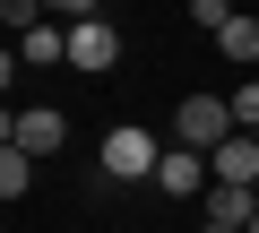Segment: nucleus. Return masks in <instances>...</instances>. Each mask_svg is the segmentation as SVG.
Here are the masks:
<instances>
[{
    "label": "nucleus",
    "mask_w": 259,
    "mask_h": 233,
    "mask_svg": "<svg viewBox=\"0 0 259 233\" xmlns=\"http://www.w3.org/2000/svg\"><path fill=\"white\" fill-rule=\"evenodd\" d=\"M233 130H242V121H233V95H182V104H173V147L216 156Z\"/></svg>",
    "instance_id": "1"
},
{
    "label": "nucleus",
    "mask_w": 259,
    "mask_h": 233,
    "mask_svg": "<svg viewBox=\"0 0 259 233\" xmlns=\"http://www.w3.org/2000/svg\"><path fill=\"white\" fill-rule=\"evenodd\" d=\"M156 164H164V147H156L139 121L104 130V173H112V181H156Z\"/></svg>",
    "instance_id": "2"
},
{
    "label": "nucleus",
    "mask_w": 259,
    "mask_h": 233,
    "mask_svg": "<svg viewBox=\"0 0 259 233\" xmlns=\"http://www.w3.org/2000/svg\"><path fill=\"white\" fill-rule=\"evenodd\" d=\"M69 69L112 78V69H121V26H112V18H78V26H69Z\"/></svg>",
    "instance_id": "3"
},
{
    "label": "nucleus",
    "mask_w": 259,
    "mask_h": 233,
    "mask_svg": "<svg viewBox=\"0 0 259 233\" xmlns=\"http://www.w3.org/2000/svg\"><path fill=\"white\" fill-rule=\"evenodd\" d=\"M9 147H26V156H52V147H69V121L52 104H26V112H9V130H0Z\"/></svg>",
    "instance_id": "4"
},
{
    "label": "nucleus",
    "mask_w": 259,
    "mask_h": 233,
    "mask_svg": "<svg viewBox=\"0 0 259 233\" xmlns=\"http://www.w3.org/2000/svg\"><path fill=\"white\" fill-rule=\"evenodd\" d=\"M156 190H164V199H199V190H216V173H207V156H199V147H164Z\"/></svg>",
    "instance_id": "5"
},
{
    "label": "nucleus",
    "mask_w": 259,
    "mask_h": 233,
    "mask_svg": "<svg viewBox=\"0 0 259 233\" xmlns=\"http://www.w3.org/2000/svg\"><path fill=\"white\" fill-rule=\"evenodd\" d=\"M207 173H216L225 190H259V138H242V130H233V138L207 156Z\"/></svg>",
    "instance_id": "6"
},
{
    "label": "nucleus",
    "mask_w": 259,
    "mask_h": 233,
    "mask_svg": "<svg viewBox=\"0 0 259 233\" xmlns=\"http://www.w3.org/2000/svg\"><path fill=\"white\" fill-rule=\"evenodd\" d=\"M18 52H26L35 69H52V61H69V26H52V18H44L35 35H18Z\"/></svg>",
    "instance_id": "7"
},
{
    "label": "nucleus",
    "mask_w": 259,
    "mask_h": 233,
    "mask_svg": "<svg viewBox=\"0 0 259 233\" xmlns=\"http://www.w3.org/2000/svg\"><path fill=\"white\" fill-rule=\"evenodd\" d=\"M26 181H35V156H26V147H9V138H0V199L18 207V199H26Z\"/></svg>",
    "instance_id": "8"
},
{
    "label": "nucleus",
    "mask_w": 259,
    "mask_h": 233,
    "mask_svg": "<svg viewBox=\"0 0 259 233\" xmlns=\"http://www.w3.org/2000/svg\"><path fill=\"white\" fill-rule=\"evenodd\" d=\"M216 43H225V61H242V69H250V61H259V18L242 9V18H233V26L216 35Z\"/></svg>",
    "instance_id": "9"
},
{
    "label": "nucleus",
    "mask_w": 259,
    "mask_h": 233,
    "mask_svg": "<svg viewBox=\"0 0 259 233\" xmlns=\"http://www.w3.org/2000/svg\"><path fill=\"white\" fill-rule=\"evenodd\" d=\"M242 9H233V0H190V26H207V35H225Z\"/></svg>",
    "instance_id": "10"
},
{
    "label": "nucleus",
    "mask_w": 259,
    "mask_h": 233,
    "mask_svg": "<svg viewBox=\"0 0 259 233\" xmlns=\"http://www.w3.org/2000/svg\"><path fill=\"white\" fill-rule=\"evenodd\" d=\"M233 121H242L250 138H259V78H250V86H233Z\"/></svg>",
    "instance_id": "11"
},
{
    "label": "nucleus",
    "mask_w": 259,
    "mask_h": 233,
    "mask_svg": "<svg viewBox=\"0 0 259 233\" xmlns=\"http://www.w3.org/2000/svg\"><path fill=\"white\" fill-rule=\"evenodd\" d=\"M44 18H69L78 26V18H104V0H44Z\"/></svg>",
    "instance_id": "12"
},
{
    "label": "nucleus",
    "mask_w": 259,
    "mask_h": 233,
    "mask_svg": "<svg viewBox=\"0 0 259 233\" xmlns=\"http://www.w3.org/2000/svg\"><path fill=\"white\" fill-rule=\"evenodd\" d=\"M250 18H259V9H250Z\"/></svg>",
    "instance_id": "13"
}]
</instances>
